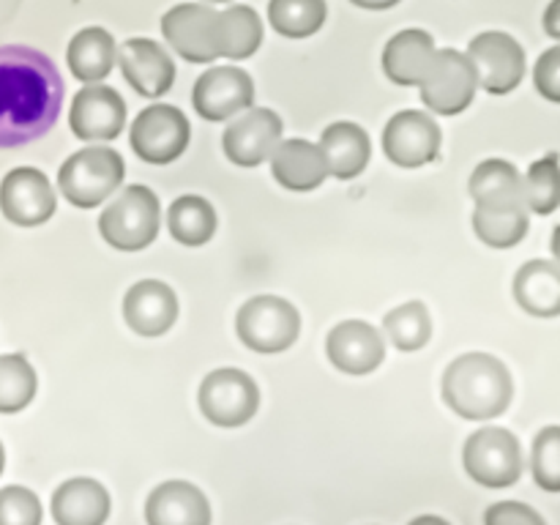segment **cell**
I'll list each match as a JSON object with an SVG mask.
<instances>
[{
  "instance_id": "cell-5",
  "label": "cell",
  "mask_w": 560,
  "mask_h": 525,
  "mask_svg": "<svg viewBox=\"0 0 560 525\" xmlns=\"http://www.w3.org/2000/svg\"><path fill=\"white\" fill-rule=\"evenodd\" d=\"M463 463L476 485L503 490L523 476V446L506 427H481L465 441Z\"/></svg>"
},
{
  "instance_id": "cell-34",
  "label": "cell",
  "mask_w": 560,
  "mask_h": 525,
  "mask_svg": "<svg viewBox=\"0 0 560 525\" xmlns=\"http://www.w3.org/2000/svg\"><path fill=\"white\" fill-rule=\"evenodd\" d=\"M525 206L530 213L550 217L560 206V156L547 153L530 164L528 175H523Z\"/></svg>"
},
{
  "instance_id": "cell-8",
  "label": "cell",
  "mask_w": 560,
  "mask_h": 525,
  "mask_svg": "<svg viewBox=\"0 0 560 525\" xmlns=\"http://www.w3.org/2000/svg\"><path fill=\"white\" fill-rule=\"evenodd\" d=\"M421 102L438 115H459L470 107L479 88L474 63L457 49H435L430 71L421 80Z\"/></svg>"
},
{
  "instance_id": "cell-11",
  "label": "cell",
  "mask_w": 560,
  "mask_h": 525,
  "mask_svg": "<svg viewBox=\"0 0 560 525\" xmlns=\"http://www.w3.org/2000/svg\"><path fill=\"white\" fill-rule=\"evenodd\" d=\"M217 20L219 11L213 5L180 3L162 16V33L189 63H213L219 58Z\"/></svg>"
},
{
  "instance_id": "cell-31",
  "label": "cell",
  "mask_w": 560,
  "mask_h": 525,
  "mask_svg": "<svg viewBox=\"0 0 560 525\" xmlns=\"http://www.w3.org/2000/svg\"><path fill=\"white\" fill-rule=\"evenodd\" d=\"M326 16V0H271L268 3V22L284 38L315 36Z\"/></svg>"
},
{
  "instance_id": "cell-37",
  "label": "cell",
  "mask_w": 560,
  "mask_h": 525,
  "mask_svg": "<svg viewBox=\"0 0 560 525\" xmlns=\"http://www.w3.org/2000/svg\"><path fill=\"white\" fill-rule=\"evenodd\" d=\"M485 525H547L534 506L523 501H498L485 512Z\"/></svg>"
},
{
  "instance_id": "cell-19",
  "label": "cell",
  "mask_w": 560,
  "mask_h": 525,
  "mask_svg": "<svg viewBox=\"0 0 560 525\" xmlns=\"http://www.w3.org/2000/svg\"><path fill=\"white\" fill-rule=\"evenodd\" d=\"M118 63L124 71L126 82L135 88L140 96L159 98L173 88L175 63L167 49L153 38H129L120 44Z\"/></svg>"
},
{
  "instance_id": "cell-44",
  "label": "cell",
  "mask_w": 560,
  "mask_h": 525,
  "mask_svg": "<svg viewBox=\"0 0 560 525\" xmlns=\"http://www.w3.org/2000/svg\"><path fill=\"white\" fill-rule=\"evenodd\" d=\"M208 3H230V0H208Z\"/></svg>"
},
{
  "instance_id": "cell-29",
  "label": "cell",
  "mask_w": 560,
  "mask_h": 525,
  "mask_svg": "<svg viewBox=\"0 0 560 525\" xmlns=\"http://www.w3.org/2000/svg\"><path fill=\"white\" fill-rule=\"evenodd\" d=\"M217 211L211 202L200 195L175 197L167 211V228L178 244L202 246L217 233Z\"/></svg>"
},
{
  "instance_id": "cell-2",
  "label": "cell",
  "mask_w": 560,
  "mask_h": 525,
  "mask_svg": "<svg viewBox=\"0 0 560 525\" xmlns=\"http://www.w3.org/2000/svg\"><path fill=\"white\" fill-rule=\"evenodd\" d=\"M512 397V372L490 353H465L443 372V402L468 421H490L506 413Z\"/></svg>"
},
{
  "instance_id": "cell-38",
  "label": "cell",
  "mask_w": 560,
  "mask_h": 525,
  "mask_svg": "<svg viewBox=\"0 0 560 525\" xmlns=\"http://www.w3.org/2000/svg\"><path fill=\"white\" fill-rule=\"evenodd\" d=\"M534 85L547 102L560 104V44L541 52L534 66Z\"/></svg>"
},
{
  "instance_id": "cell-40",
  "label": "cell",
  "mask_w": 560,
  "mask_h": 525,
  "mask_svg": "<svg viewBox=\"0 0 560 525\" xmlns=\"http://www.w3.org/2000/svg\"><path fill=\"white\" fill-rule=\"evenodd\" d=\"M353 5H359V9H370V11H383V9H392V5H397L399 0H350Z\"/></svg>"
},
{
  "instance_id": "cell-23",
  "label": "cell",
  "mask_w": 560,
  "mask_h": 525,
  "mask_svg": "<svg viewBox=\"0 0 560 525\" xmlns=\"http://www.w3.org/2000/svg\"><path fill=\"white\" fill-rule=\"evenodd\" d=\"M271 173L290 191H312L328 178L320 145L310 140H282L271 153Z\"/></svg>"
},
{
  "instance_id": "cell-17",
  "label": "cell",
  "mask_w": 560,
  "mask_h": 525,
  "mask_svg": "<svg viewBox=\"0 0 560 525\" xmlns=\"http://www.w3.org/2000/svg\"><path fill=\"white\" fill-rule=\"evenodd\" d=\"M326 353L345 375H370L386 359V342L370 323L345 320L328 331Z\"/></svg>"
},
{
  "instance_id": "cell-25",
  "label": "cell",
  "mask_w": 560,
  "mask_h": 525,
  "mask_svg": "<svg viewBox=\"0 0 560 525\" xmlns=\"http://www.w3.org/2000/svg\"><path fill=\"white\" fill-rule=\"evenodd\" d=\"M435 58V38L421 27L397 33L383 49V71L397 85H421Z\"/></svg>"
},
{
  "instance_id": "cell-39",
  "label": "cell",
  "mask_w": 560,
  "mask_h": 525,
  "mask_svg": "<svg viewBox=\"0 0 560 525\" xmlns=\"http://www.w3.org/2000/svg\"><path fill=\"white\" fill-rule=\"evenodd\" d=\"M545 33L560 42V0H552L545 11Z\"/></svg>"
},
{
  "instance_id": "cell-33",
  "label": "cell",
  "mask_w": 560,
  "mask_h": 525,
  "mask_svg": "<svg viewBox=\"0 0 560 525\" xmlns=\"http://www.w3.org/2000/svg\"><path fill=\"white\" fill-rule=\"evenodd\" d=\"M530 219L525 208L514 211H492V208H476L474 230L492 249H512L528 235Z\"/></svg>"
},
{
  "instance_id": "cell-24",
  "label": "cell",
  "mask_w": 560,
  "mask_h": 525,
  "mask_svg": "<svg viewBox=\"0 0 560 525\" xmlns=\"http://www.w3.org/2000/svg\"><path fill=\"white\" fill-rule=\"evenodd\" d=\"M320 151L323 159H326L328 175L339 180H350L364 173L366 164H370L372 142L370 135L359 124L337 120V124L323 131Z\"/></svg>"
},
{
  "instance_id": "cell-32",
  "label": "cell",
  "mask_w": 560,
  "mask_h": 525,
  "mask_svg": "<svg viewBox=\"0 0 560 525\" xmlns=\"http://www.w3.org/2000/svg\"><path fill=\"white\" fill-rule=\"evenodd\" d=\"M38 388L36 370L22 353L0 355V413H20Z\"/></svg>"
},
{
  "instance_id": "cell-15",
  "label": "cell",
  "mask_w": 560,
  "mask_h": 525,
  "mask_svg": "<svg viewBox=\"0 0 560 525\" xmlns=\"http://www.w3.org/2000/svg\"><path fill=\"white\" fill-rule=\"evenodd\" d=\"M383 151L399 167L430 164L441 151V126L432 120V115L402 109L383 129Z\"/></svg>"
},
{
  "instance_id": "cell-4",
  "label": "cell",
  "mask_w": 560,
  "mask_h": 525,
  "mask_svg": "<svg viewBox=\"0 0 560 525\" xmlns=\"http://www.w3.org/2000/svg\"><path fill=\"white\" fill-rule=\"evenodd\" d=\"M159 197L148 186L131 184L104 208L98 217V233L120 252H140L159 235Z\"/></svg>"
},
{
  "instance_id": "cell-20",
  "label": "cell",
  "mask_w": 560,
  "mask_h": 525,
  "mask_svg": "<svg viewBox=\"0 0 560 525\" xmlns=\"http://www.w3.org/2000/svg\"><path fill=\"white\" fill-rule=\"evenodd\" d=\"M211 517L206 492L184 479L162 481L145 501L148 525H211Z\"/></svg>"
},
{
  "instance_id": "cell-7",
  "label": "cell",
  "mask_w": 560,
  "mask_h": 525,
  "mask_svg": "<svg viewBox=\"0 0 560 525\" xmlns=\"http://www.w3.org/2000/svg\"><path fill=\"white\" fill-rule=\"evenodd\" d=\"M197 399H200L202 416L211 424L233 430L255 419L260 408V388L244 370L222 366V370L208 372L206 381L200 383Z\"/></svg>"
},
{
  "instance_id": "cell-42",
  "label": "cell",
  "mask_w": 560,
  "mask_h": 525,
  "mask_svg": "<svg viewBox=\"0 0 560 525\" xmlns=\"http://www.w3.org/2000/svg\"><path fill=\"white\" fill-rule=\"evenodd\" d=\"M550 249H552V257H556V262L560 266V224L556 230H552V241H550Z\"/></svg>"
},
{
  "instance_id": "cell-1",
  "label": "cell",
  "mask_w": 560,
  "mask_h": 525,
  "mask_svg": "<svg viewBox=\"0 0 560 525\" xmlns=\"http://www.w3.org/2000/svg\"><path fill=\"white\" fill-rule=\"evenodd\" d=\"M63 107V80L33 47H0V148H22L47 135Z\"/></svg>"
},
{
  "instance_id": "cell-13",
  "label": "cell",
  "mask_w": 560,
  "mask_h": 525,
  "mask_svg": "<svg viewBox=\"0 0 560 525\" xmlns=\"http://www.w3.org/2000/svg\"><path fill=\"white\" fill-rule=\"evenodd\" d=\"M55 191L47 175L36 167H14L0 180V211L11 224L38 228L52 219Z\"/></svg>"
},
{
  "instance_id": "cell-14",
  "label": "cell",
  "mask_w": 560,
  "mask_h": 525,
  "mask_svg": "<svg viewBox=\"0 0 560 525\" xmlns=\"http://www.w3.org/2000/svg\"><path fill=\"white\" fill-rule=\"evenodd\" d=\"M255 102V82L238 66H213L191 91V104L206 120H228L244 113Z\"/></svg>"
},
{
  "instance_id": "cell-21",
  "label": "cell",
  "mask_w": 560,
  "mask_h": 525,
  "mask_svg": "<svg viewBox=\"0 0 560 525\" xmlns=\"http://www.w3.org/2000/svg\"><path fill=\"white\" fill-rule=\"evenodd\" d=\"M109 506L107 487L88 476L63 481L52 492V517L58 525H104Z\"/></svg>"
},
{
  "instance_id": "cell-36",
  "label": "cell",
  "mask_w": 560,
  "mask_h": 525,
  "mask_svg": "<svg viewBox=\"0 0 560 525\" xmlns=\"http://www.w3.org/2000/svg\"><path fill=\"white\" fill-rule=\"evenodd\" d=\"M0 525H42V501L33 490L9 485L0 490Z\"/></svg>"
},
{
  "instance_id": "cell-3",
  "label": "cell",
  "mask_w": 560,
  "mask_h": 525,
  "mask_svg": "<svg viewBox=\"0 0 560 525\" xmlns=\"http://www.w3.org/2000/svg\"><path fill=\"white\" fill-rule=\"evenodd\" d=\"M126 164L118 151L104 145L82 148L71 153L58 173V189L71 206L77 208H96L107 197L115 195L124 184Z\"/></svg>"
},
{
  "instance_id": "cell-26",
  "label": "cell",
  "mask_w": 560,
  "mask_h": 525,
  "mask_svg": "<svg viewBox=\"0 0 560 525\" xmlns=\"http://www.w3.org/2000/svg\"><path fill=\"white\" fill-rule=\"evenodd\" d=\"M514 299L528 315H560V266L552 260H528L514 273Z\"/></svg>"
},
{
  "instance_id": "cell-18",
  "label": "cell",
  "mask_w": 560,
  "mask_h": 525,
  "mask_svg": "<svg viewBox=\"0 0 560 525\" xmlns=\"http://www.w3.org/2000/svg\"><path fill=\"white\" fill-rule=\"evenodd\" d=\"M124 320L140 337H162L178 320V295L159 279H142L126 290Z\"/></svg>"
},
{
  "instance_id": "cell-27",
  "label": "cell",
  "mask_w": 560,
  "mask_h": 525,
  "mask_svg": "<svg viewBox=\"0 0 560 525\" xmlns=\"http://www.w3.org/2000/svg\"><path fill=\"white\" fill-rule=\"evenodd\" d=\"M115 58H118L115 38L104 27H82L71 38L69 52H66L71 74L80 82H91V85H96L98 80H104L113 71Z\"/></svg>"
},
{
  "instance_id": "cell-35",
  "label": "cell",
  "mask_w": 560,
  "mask_h": 525,
  "mask_svg": "<svg viewBox=\"0 0 560 525\" xmlns=\"http://www.w3.org/2000/svg\"><path fill=\"white\" fill-rule=\"evenodd\" d=\"M530 474L547 492H560V424H550L534 438Z\"/></svg>"
},
{
  "instance_id": "cell-16",
  "label": "cell",
  "mask_w": 560,
  "mask_h": 525,
  "mask_svg": "<svg viewBox=\"0 0 560 525\" xmlns=\"http://www.w3.org/2000/svg\"><path fill=\"white\" fill-rule=\"evenodd\" d=\"M69 126L80 140L107 142L124 131L126 102L115 88L88 85L71 102Z\"/></svg>"
},
{
  "instance_id": "cell-43",
  "label": "cell",
  "mask_w": 560,
  "mask_h": 525,
  "mask_svg": "<svg viewBox=\"0 0 560 525\" xmlns=\"http://www.w3.org/2000/svg\"><path fill=\"white\" fill-rule=\"evenodd\" d=\"M3 468H5V448L3 443H0V474H3Z\"/></svg>"
},
{
  "instance_id": "cell-12",
  "label": "cell",
  "mask_w": 560,
  "mask_h": 525,
  "mask_svg": "<svg viewBox=\"0 0 560 525\" xmlns=\"http://www.w3.org/2000/svg\"><path fill=\"white\" fill-rule=\"evenodd\" d=\"M282 118L273 109L249 107L224 129L222 148L228 159L238 167H257L282 142Z\"/></svg>"
},
{
  "instance_id": "cell-9",
  "label": "cell",
  "mask_w": 560,
  "mask_h": 525,
  "mask_svg": "<svg viewBox=\"0 0 560 525\" xmlns=\"http://www.w3.org/2000/svg\"><path fill=\"white\" fill-rule=\"evenodd\" d=\"M189 120L173 104H151L131 124V151L148 164H170L189 148Z\"/></svg>"
},
{
  "instance_id": "cell-41",
  "label": "cell",
  "mask_w": 560,
  "mask_h": 525,
  "mask_svg": "<svg viewBox=\"0 0 560 525\" xmlns=\"http://www.w3.org/2000/svg\"><path fill=\"white\" fill-rule=\"evenodd\" d=\"M410 525H452V523L443 517H438V514H421V517L410 520Z\"/></svg>"
},
{
  "instance_id": "cell-10",
  "label": "cell",
  "mask_w": 560,
  "mask_h": 525,
  "mask_svg": "<svg viewBox=\"0 0 560 525\" xmlns=\"http://www.w3.org/2000/svg\"><path fill=\"white\" fill-rule=\"evenodd\" d=\"M468 60L474 63L479 85L492 96H506L525 77V49L503 31L479 33L468 44Z\"/></svg>"
},
{
  "instance_id": "cell-6",
  "label": "cell",
  "mask_w": 560,
  "mask_h": 525,
  "mask_svg": "<svg viewBox=\"0 0 560 525\" xmlns=\"http://www.w3.org/2000/svg\"><path fill=\"white\" fill-rule=\"evenodd\" d=\"M238 339L255 353H282L293 348L301 334V315L288 299L255 295L235 317Z\"/></svg>"
},
{
  "instance_id": "cell-28",
  "label": "cell",
  "mask_w": 560,
  "mask_h": 525,
  "mask_svg": "<svg viewBox=\"0 0 560 525\" xmlns=\"http://www.w3.org/2000/svg\"><path fill=\"white\" fill-rule=\"evenodd\" d=\"M219 58L244 60L262 44V22L252 5H228L217 20Z\"/></svg>"
},
{
  "instance_id": "cell-22",
  "label": "cell",
  "mask_w": 560,
  "mask_h": 525,
  "mask_svg": "<svg viewBox=\"0 0 560 525\" xmlns=\"http://www.w3.org/2000/svg\"><path fill=\"white\" fill-rule=\"evenodd\" d=\"M470 197L476 208H492V211H514L525 208V184L520 170L506 159H487L470 175Z\"/></svg>"
},
{
  "instance_id": "cell-30",
  "label": "cell",
  "mask_w": 560,
  "mask_h": 525,
  "mask_svg": "<svg viewBox=\"0 0 560 525\" xmlns=\"http://www.w3.org/2000/svg\"><path fill=\"white\" fill-rule=\"evenodd\" d=\"M383 331L388 342L402 353H416L432 339V317L421 301H408V304L394 306L383 317Z\"/></svg>"
}]
</instances>
